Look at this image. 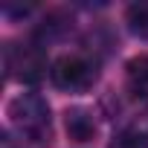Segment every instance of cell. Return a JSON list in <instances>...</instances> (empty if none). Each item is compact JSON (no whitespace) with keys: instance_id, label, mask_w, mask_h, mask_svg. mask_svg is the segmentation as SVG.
I'll list each match as a JSON object with an SVG mask.
<instances>
[{"instance_id":"obj_1","label":"cell","mask_w":148,"mask_h":148,"mask_svg":"<svg viewBox=\"0 0 148 148\" xmlns=\"http://www.w3.org/2000/svg\"><path fill=\"white\" fill-rule=\"evenodd\" d=\"M9 119L15 125V131L32 142H49V105L35 96V93H23L9 105Z\"/></svg>"},{"instance_id":"obj_2","label":"cell","mask_w":148,"mask_h":148,"mask_svg":"<svg viewBox=\"0 0 148 148\" xmlns=\"http://www.w3.org/2000/svg\"><path fill=\"white\" fill-rule=\"evenodd\" d=\"M49 76H52V84L58 90H67V93H82L87 87H93L96 82V64L79 52H70V55H61L52 70H49Z\"/></svg>"},{"instance_id":"obj_3","label":"cell","mask_w":148,"mask_h":148,"mask_svg":"<svg viewBox=\"0 0 148 148\" xmlns=\"http://www.w3.org/2000/svg\"><path fill=\"white\" fill-rule=\"evenodd\" d=\"M6 70H9L12 79L32 84L44 76L47 61H44L41 49L32 47V44H9L6 47Z\"/></svg>"},{"instance_id":"obj_4","label":"cell","mask_w":148,"mask_h":148,"mask_svg":"<svg viewBox=\"0 0 148 148\" xmlns=\"http://www.w3.org/2000/svg\"><path fill=\"white\" fill-rule=\"evenodd\" d=\"M125 79H128V90L136 99L148 102V55H136V58L128 61Z\"/></svg>"},{"instance_id":"obj_5","label":"cell","mask_w":148,"mask_h":148,"mask_svg":"<svg viewBox=\"0 0 148 148\" xmlns=\"http://www.w3.org/2000/svg\"><path fill=\"white\" fill-rule=\"evenodd\" d=\"M93 119L87 116V110H67V131H70V136L73 139H79V142H84L90 134H93Z\"/></svg>"},{"instance_id":"obj_6","label":"cell","mask_w":148,"mask_h":148,"mask_svg":"<svg viewBox=\"0 0 148 148\" xmlns=\"http://www.w3.org/2000/svg\"><path fill=\"white\" fill-rule=\"evenodd\" d=\"M128 18H131V29H134V32L148 35V3H142V6H131Z\"/></svg>"},{"instance_id":"obj_7","label":"cell","mask_w":148,"mask_h":148,"mask_svg":"<svg viewBox=\"0 0 148 148\" xmlns=\"http://www.w3.org/2000/svg\"><path fill=\"white\" fill-rule=\"evenodd\" d=\"M116 148H148V136H142V134H125L116 142Z\"/></svg>"},{"instance_id":"obj_8","label":"cell","mask_w":148,"mask_h":148,"mask_svg":"<svg viewBox=\"0 0 148 148\" xmlns=\"http://www.w3.org/2000/svg\"><path fill=\"white\" fill-rule=\"evenodd\" d=\"M3 148H23V145H15L12 136H3Z\"/></svg>"}]
</instances>
